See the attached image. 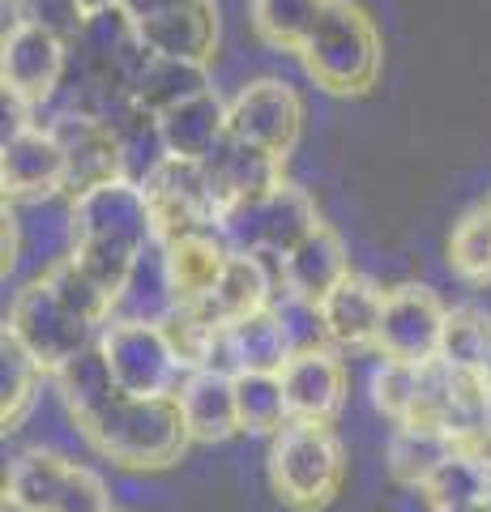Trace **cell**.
Listing matches in <instances>:
<instances>
[{"label":"cell","instance_id":"obj_1","mask_svg":"<svg viewBox=\"0 0 491 512\" xmlns=\"http://www.w3.org/2000/svg\"><path fill=\"white\" fill-rule=\"evenodd\" d=\"M158 239L154 214L146 201V188H137L129 180H112L82 192L77 201H69V261L99 286L103 295L116 299L129 286L137 261L146 256V248Z\"/></svg>","mask_w":491,"mask_h":512},{"label":"cell","instance_id":"obj_2","mask_svg":"<svg viewBox=\"0 0 491 512\" xmlns=\"http://www.w3.org/2000/svg\"><path fill=\"white\" fill-rule=\"evenodd\" d=\"M107 461L124 470H167L188 453V423L176 397L116 393L90 423L77 427Z\"/></svg>","mask_w":491,"mask_h":512},{"label":"cell","instance_id":"obj_3","mask_svg":"<svg viewBox=\"0 0 491 512\" xmlns=\"http://www.w3.org/2000/svg\"><path fill=\"white\" fill-rule=\"evenodd\" d=\"M304 60L308 77L329 94L342 99H359L368 94L380 77V60H385V43H380L376 22L351 0H334L321 26L312 30V39L304 43Z\"/></svg>","mask_w":491,"mask_h":512},{"label":"cell","instance_id":"obj_4","mask_svg":"<svg viewBox=\"0 0 491 512\" xmlns=\"http://www.w3.org/2000/svg\"><path fill=\"white\" fill-rule=\"evenodd\" d=\"M346 478L342 440L321 423H287L269 444V487L287 508L316 512L334 504Z\"/></svg>","mask_w":491,"mask_h":512},{"label":"cell","instance_id":"obj_5","mask_svg":"<svg viewBox=\"0 0 491 512\" xmlns=\"http://www.w3.org/2000/svg\"><path fill=\"white\" fill-rule=\"evenodd\" d=\"M5 333H13V338L30 350V359H35L47 376H56L60 367L73 363L82 350H90L103 338V329L90 325V320L56 291L47 274L18 291Z\"/></svg>","mask_w":491,"mask_h":512},{"label":"cell","instance_id":"obj_6","mask_svg":"<svg viewBox=\"0 0 491 512\" xmlns=\"http://www.w3.org/2000/svg\"><path fill=\"white\" fill-rule=\"evenodd\" d=\"M5 500L13 512H112V495L99 474L47 448L13 461L5 474Z\"/></svg>","mask_w":491,"mask_h":512},{"label":"cell","instance_id":"obj_7","mask_svg":"<svg viewBox=\"0 0 491 512\" xmlns=\"http://www.w3.org/2000/svg\"><path fill=\"white\" fill-rule=\"evenodd\" d=\"M316 227H321V218H316V201L299 184H287V180H282L261 201L231 205V210L218 214V231H223L231 252L278 256V261L291 248L304 244Z\"/></svg>","mask_w":491,"mask_h":512},{"label":"cell","instance_id":"obj_8","mask_svg":"<svg viewBox=\"0 0 491 512\" xmlns=\"http://www.w3.org/2000/svg\"><path fill=\"white\" fill-rule=\"evenodd\" d=\"M99 346L116 376V389L124 397H176V389L188 376L176 346L167 338V329L154 325V320L116 316L103 329Z\"/></svg>","mask_w":491,"mask_h":512},{"label":"cell","instance_id":"obj_9","mask_svg":"<svg viewBox=\"0 0 491 512\" xmlns=\"http://www.w3.org/2000/svg\"><path fill=\"white\" fill-rule=\"evenodd\" d=\"M65 73H69V39L30 22L9 26L5 43H0V82H5V94L22 111L52 107L60 90H65Z\"/></svg>","mask_w":491,"mask_h":512},{"label":"cell","instance_id":"obj_10","mask_svg":"<svg viewBox=\"0 0 491 512\" xmlns=\"http://www.w3.org/2000/svg\"><path fill=\"white\" fill-rule=\"evenodd\" d=\"M445 329H449V308L440 303L432 286L402 282L385 295V316H380L376 350L385 363H410L427 367L445 350Z\"/></svg>","mask_w":491,"mask_h":512},{"label":"cell","instance_id":"obj_11","mask_svg":"<svg viewBox=\"0 0 491 512\" xmlns=\"http://www.w3.org/2000/svg\"><path fill=\"white\" fill-rule=\"evenodd\" d=\"M299 133H304V103H299V94L287 82H278V77L248 82L231 99V137L282 158V163H287V154L295 150Z\"/></svg>","mask_w":491,"mask_h":512},{"label":"cell","instance_id":"obj_12","mask_svg":"<svg viewBox=\"0 0 491 512\" xmlns=\"http://www.w3.org/2000/svg\"><path fill=\"white\" fill-rule=\"evenodd\" d=\"M146 201H150L158 239L218 227V205H214L210 180H205V167L188 163V158H167V163L150 175Z\"/></svg>","mask_w":491,"mask_h":512},{"label":"cell","instance_id":"obj_13","mask_svg":"<svg viewBox=\"0 0 491 512\" xmlns=\"http://www.w3.org/2000/svg\"><path fill=\"white\" fill-rule=\"evenodd\" d=\"M65 171H69L65 146H60L47 124H22L13 137H5V150H0V188H5L9 205L65 192Z\"/></svg>","mask_w":491,"mask_h":512},{"label":"cell","instance_id":"obj_14","mask_svg":"<svg viewBox=\"0 0 491 512\" xmlns=\"http://www.w3.org/2000/svg\"><path fill=\"white\" fill-rule=\"evenodd\" d=\"M282 393H287L291 423H321L329 427L346 406V363L338 359L334 346H312L295 350L291 363L282 367Z\"/></svg>","mask_w":491,"mask_h":512},{"label":"cell","instance_id":"obj_15","mask_svg":"<svg viewBox=\"0 0 491 512\" xmlns=\"http://www.w3.org/2000/svg\"><path fill=\"white\" fill-rule=\"evenodd\" d=\"M47 128L56 133V141L65 146L69 158V171H65V197L77 201L82 192L99 188V184H112L124 180L120 171V150H116V137L103 120L86 116V111H52L47 116Z\"/></svg>","mask_w":491,"mask_h":512},{"label":"cell","instance_id":"obj_16","mask_svg":"<svg viewBox=\"0 0 491 512\" xmlns=\"http://www.w3.org/2000/svg\"><path fill=\"white\" fill-rule=\"evenodd\" d=\"M141 43L150 56L210 64L218 47V0H171L137 18Z\"/></svg>","mask_w":491,"mask_h":512},{"label":"cell","instance_id":"obj_17","mask_svg":"<svg viewBox=\"0 0 491 512\" xmlns=\"http://www.w3.org/2000/svg\"><path fill=\"white\" fill-rule=\"evenodd\" d=\"M158 244H163V265H167L176 308H201V303L214 295V286L223 282L231 256H235L218 227L184 231V235L158 239Z\"/></svg>","mask_w":491,"mask_h":512},{"label":"cell","instance_id":"obj_18","mask_svg":"<svg viewBox=\"0 0 491 512\" xmlns=\"http://www.w3.org/2000/svg\"><path fill=\"white\" fill-rule=\"evenodd\" d=\"M201 167H205V180H210L218 214L231 210V205L261 201L282 184V158L248 146L240 137H227Z\"/></svg>","mask_w":491,"mask_h":512},{"label":"cell","instance_id":"obj_19","mask_svg":"<svg viewBox=\"0 0 491 512\" xmlns=\"http://www.w3.org/2000/svg\"><path fill=\"white\" fill-rule=\"evenodd\" d=\"M295 355V342L282 316L274 308H265L248 320H235V325L223 329V342H218V355H214V372H227V376H240V372H265V376H278L282 367L291 363Z\"/></svg>","mask_w":491,"mask_h":512},{"label":"cell","instance_id":"obj_20","mask_svg":"<svg viewBox=\"0 0 491 512\" xmlns=\"http://www.w3.org/2000/svg\"><path fill=\"white\" fill-rule=\"evenodd\" d=\"M278 269H282V286H287V295L321 308V299L329 291H338V286L351 278V252H346L342 235L321 222L304 244L282 256Z\"/></svg>","mask_w":491,"mask_h":512},{"label":"cell","instance_id":"obj_21","mask_svg":"<svg viewBox=\"0 0 491 512\" xmlns=\"http://www.w3.org/2000/svg\"><path fill=\"white\" fill-rule=\"evenodd\" d=\"M385 295L372 278L351 274L338 291H329L321 299V329H325V342L334 350H368L376 346V333H380V316H385Z\"/></svg>","mask_w":491,"mask_h":512},{"label":"cell","instance_id":"obj_22","mask_svg":"<svg viewBox=\"0 0 491 512\" xmlns=\"http://www.w3.org/2000/svg\"><path fill=\"white\" fill-rule=\"evenodd\" d=\"M176 402L184 410L193 444H223L235 431H244L240 406H235V376L227 372H214V367L188 372L184 384L176 389Z\"/></svg>","mask_w":491,"mask_h":512},{"label":"cell","instance_id":"obj_23","mask_svg":"<svg viewBox=\"0 0 491 512\" xmlns=\"http://www.w3.org/2000/svg\"><path fill=\"white\" fill-rule=\"evenodd\" d=\"M158 128H163L171 158L205 163L231 137V103H223V94L210 90L201 99H188L180 107H171L167 116H158Z\"/></svg>","mask_w":491,"mask_h":512},{"label":"cell","instance_id":"obj_24","mask_svg":"<svg viewBox=\"0 0 491 512\" xmlns=\"http://www.w3.org/2000/svg\"><path fill=\"white\" fill-rule=\"evenodd\" d=\"M265 308H274V303H269V274H265L261 256L235 252L223 282L214 286V295L205 299L197 312L205 320H214L218 329H227V325H235V320H248V316L265 312Z\"/></svg>","mask_w":491,"mask_h":512},{"label":"cell","instance_id":"obj_25","mask_svg":"<svg viewBox=\"0 0 491 512\" xmlns=\"http://www.w3.org/2000/svg\"><path fill=\"white\" fill-rule=\"evenodd\" d=\"M210 64H188V60H163L150 56L141 64L137 82H133V103L150 116H167L171 107H180L188 99L210 94Z\"/></svg>","mask_w":491,"mask_h":512},{"label":"cell","instance_id":"obj_26","mask_svg":"<svg viewBox=\"0 0 491 512\" xmlns=\"http://www.w3.org/2000/svg\"><path fill=\"white\" fill-rule=\"evenodd\" d=\"M453 453H457V436L445 427H393L385 461H389L393 483L423 491Z\"/></svg>","mask_w":491,"mask_h":512},{"label":"cell","instance_id":"obj_27","mask_svg":"<svg viewBox=\"0 0 491 512\" xmlns=\"http://www.w3.org/2000/svg\"><path fill=\"white\" fill-rule=\"evenodd\" d=\"M423 500L432 504V512H474L491 504V461L470 453V448L457 444V453L432 474Z\"/></svg>","mask_w":491,"mask_h":512},{"label":"cell","instance_id":"obj_28","mask_svg":"<svg viewBox=\"0 0 491 512\" xmlns=\"http://www.w3.org/2000/svg\"><path fill=\"white\" fill-rule=\"evenodd\" d=\"M52 380H56L60 402H65L69 419H73L77 427L90 423L94 414H99V410L120 393V389H116V376H112V367H107V355H103L99 342H94L90 350H82V355H77L73 363L60 367Z\"/></svg>","mask_w":491,"mask_h":512},{"label":"cell","instance_id":"obj_29","mask_svg":"<svg viewBox=\"0 0 491 512\" xmlns=\"http://www.w3.org/2000/svg\"><path fill=\"white\" fill-rule=\"evenodd\" d=\"M334 0H248V18L252 30L261 35V43L278 47V52H304V43L312 39V30L321 26Z\"/></svg>","mask_w":491,"mask_h":512},{"label":"cell","instance_id":"obj_30","mask_svg":"<svg viewBox=\"0 0 491 512\" xmlns=\"http://www.w3.org/2000/svg\"><path fill=\"white\" fill-rule=\"evenodd\" d=\"M107 128H112V137H116L124 180L137 184V188H146L150 175L171 158L167 141H163V128H158V116H150V111H141L133 103V107H124Z\"/></svg>","mask_w":491,"mask_h":512},{"label":"cell","instance_id":"obj_31","mask_svg":"<svg viewBox=\"0 0 491 512\" xmlns=\"http://www.w3.org/2000/svg\"><path fill=\"white\" fill-rule=\"evenodd\" d=\"M43 376L47 372L30 359V350L13 333H0V427L5 431H18V423L30 414Z\"/></svg>","mask_w":491,"mask_h":512},{"label":"cell","instance_id":"obj_32","mask_svg":"<svg viewBox=\"0 0 491 512\" xmlns=\"http://www.w3.org/2000/svg\"><path fill=\"white\" fill-rule=\"evenodd\" d=\"M235 406H240V427L248 436H278V431L291 423L282 376L240 372L235 376Z\"/></svg>","mask_w":491,"mask_h":512},{"label":"cell","instance_id":"obj_33","mask_svg":"<svg viewBox=\"0 0 491 512\" xmlns=\"http://www.w3.org/2000/svg\"><path fill=\"white\" fill-rule=\"evenodd\" d=\"M449 269L470 286L491 282V210H470L449 235Z\"/></svg>","mask_w":491,"mask_h":512},{"label":"cell","instance_id":"obj_34","mask_svg":"<svg viewBox=\"0 0 491 512\" xmlns=\"http://www.w3.org/2000/svg\"><path fill=\"white\" fill-rule=\"evenodd\" d=\"M440 359L449 367H466V372H491V316L479 308L449 312Z\"/></svg>","mask_w":491,"mask_h":512},{"label":"cell","instance_id":"obj_35","mask_svg":"<svg viewBox=\"0 0 491 512\" xmlns=\"http://www.w3.org/2000/svg\"><path fill=\"white\" fill-rule=\"evenodd\" d=\"M13 9H18V22L43 26L69 43H77V35L86 30V13L77 0H13Z\"/></svg>","mask_w":491,"mask_h":512},{"label":"cell","instance_id":"obj_36","mask_svg":"<svg viewBox=\"0 0 491 512\" xmlns=\"http://www.w3.org/2000/svg\"><path fill=\"white\" fill-rule=\"evenodd\" d=\"M82 5V13L90 18V13H103V9H116V5H124V0H77Z\"/></svg>","mask_w":491,"mask_h":512},{"label":"cell","instance_id":"obj_37","mask_svg":"<svg viewBox=\"0 0 491 512\" xmlns=\"http://www.w3.org/2000/svg\"><path fill=\"white\" fill-rule=\"evenodd\" d=\"M487 431H491V402H487Z\"/></svg>","mask_w":491,"mask_h":512},{"label":"cell","instance_id":"obj_38","mask_svg":"<svg viewBox=\"0 0 491 512\" xmlns=\"http://www.w3.org/2000/svg\"><path fill=\"white\" fill-rule=\"evenodd\" d=\"M474 512H491V504H487V508H474Z\"/></svg>","mask_w":491,"mask_h":512},{"label":"cell","instance_id":"obj_39","mask_svg":"<svg viewBox=\"0 0 491 512\" xmlns=\"http://www.w3.org/2000/svg\"><path fill=\"white\" fill-rule=\"evenodd\" d=\"M487 210H491V201H487Z\"/></svg>","mask_w":491,"mask_h":512},{"label":"cell","instance_id":"obj_40","mask_svg":"<svg viewBox=\"0 0 491 512\" xmlns=\"http://www.w3.org/2000/svg\"><path fill=\"white\" fill-rule=\"evenodd\" d=\"M112 512H116V508H112Z\"/></svg>","mask_w":491,"mask_h":512}]
</instances>
